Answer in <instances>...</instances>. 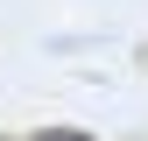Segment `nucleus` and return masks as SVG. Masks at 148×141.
<instances>
[{
  "label": "nucleus",
  "mask_w": 148,
  "mask_h": 141,
  "mask_svg": "<svg viewBox=\"0 0 148 141\" xmlns=\"http://www.w3.org/2000/svg\"><path fill=\"white\" fill-rule=\"evenodd\" d=\"M35 141H92V134H78V127H49V134H35Z\"/></svg>",
  "instance_id": "nucleus-1"
}]
</instances>
